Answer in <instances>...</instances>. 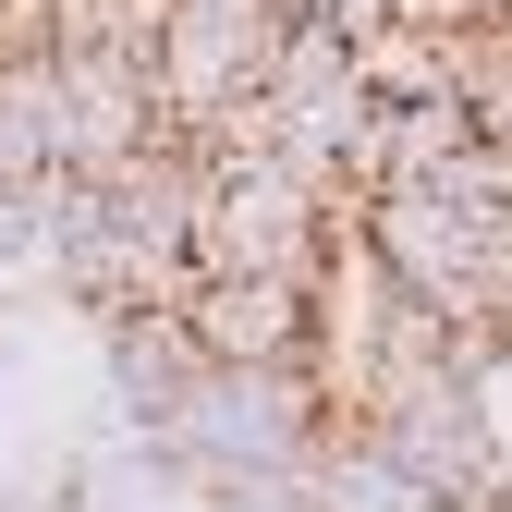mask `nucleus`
<instances>
[{
	"mask_svg": "<svg viewBox=\"0 0 512 512\" xmlns=\"http://www.w3.org/2000/svg\"><path fill=\"white\" fill-rule=\"evenodd\" d=\"M183 342L208 366H305L317 342V281H244V269H196V293L171 305Z\"/></svg>",
	"mask_w": 512,
	"mask_h": 512,
	"instance_id": "f257e3e1",
	"label": "nucleus"
},
{
	"mask_svg": "<svg viewBox=\"0 0 512 512\" xmlns=\"http://www.w3.org/2000/svg\"><path fill=\"white\" fill-rule=\"evenodd\" d=\"M427 25H512V0H427Z\"/></svg>",
	"mask_w": 512,
	"mask_h": 512,
	"instance_id": "f03ea898",
	"label": "nucleus"
},
{
	"mask_svg": "<svg viewBox=\"0 0 512 512\" xmlns=\"http://www.w3.org/2000/svg\"><path fill=\"white\" fill-rule=\"evenodd\" d=\"M488 293H500V330H512V220H500V256H488Z\"/></svg>",
	"mask_w": 512,
	"mask_h": 512,
	"instance_id": "7ed1b4c3",
	"label": "nucleus"
},
{
	"mask_svg": "<svg viewBox=\"0 0 512 512\" xmlns=\"http://www.w3.org/2000/svg\"><path fill=\"white\" fill-rule=\"evenodd\" d=\"M439 512H512V500H500V488H476V500H439Z\"/></svg>",
	"mask_w": 512,
	"mask_h": 512,
	"instance_id": "20e7f679",
	"label": "nucleus"
}]
</instances>
